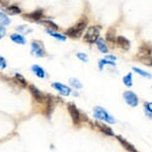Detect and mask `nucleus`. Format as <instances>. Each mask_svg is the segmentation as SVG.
<instances>
[{
	"instance_id": "0eeeda50",
	"label": "nucleus",
	"mask_w": 152,
	"mask_h": 152,
	"mask_svg": "<svg viewBox=\"0 0 152 152\" xmlns=\"http://www.w3.org/2000/svg\"><path fill=\"white\" fill-rule=\"evenodd\" d=\"M28 90H29L31 96H33V99L36 100L39 104H44L46 99V94L42 93L38 88H36L33 85H28Z\"/></svg>"
},
{
	"instance_id": "393cba45",
	"label": "nucleus",
	"mask_w": 152,
	"mask_h": 152,
	"mask_svg": "<svg viewBox=\"0 0 152 152\" xmlns=\"http://www.w3.org/2000/svg\"><path fill=\"white\" fill-rule=\"evenodd\" d=\"M47 32L49 35H51L54 38H56L57 40H60V41H66V39H67V37H65L64 35H62V34H59V33H56L55 31H51V30H47Z\"/></svg>"
},
{
	"instance_id": "6ab92c4d",
	"label": "nucleus",
	"mask_w": 152,
	"mask_h": 152,
	"mask_svg": "<svg viewBox=\"0 0 152 152\" xmlns=\"http://www.w3.org/2000/svg\"><path fill=\"white\" fill-rule=\"evenodd\" d=\"M115 33H116V31L110 28V29L107 32V34H105V37H107V41L110 43V44H114V43H115V40H116Z\"/></svg>"
},
{
	"instance_id": "4be33fe9",
	"label": "nucleus",
	"mask_w": 152,
	"mask_h": 152,
	"mask_svg": "<svg viewBox=\"0 0 152 152\" xmlns=\"http://www.w3.org/2000/svg\"><path fill=\"white\" fill-rule=\"evenodd\" d=\"M122 82L126 87H132V74L131 73H128L126 76L123 77L122 79Z\"/></svg>"
},
{
	"instance_id": "f257e3e1",
	"label": "nucleus",
	"mask_w": 152,
	"mask_h": 152,
	"mask_svg": "<svg viewBox=\"0 0 152 152\" xmlns=\"http://www.w3.org/2000/svg\"><path fill=\"white\" fill-rule=\"evenodd\" d=\"M88 18L87 17H83L79 20V22L77 23L76 25H74L73 27L69 28V29L66 31V35L68 37H70L72 39H78L80 38L84 31L86 30V28L88 26Z\"/></svg>"
},
{
	"instance_id": "1a4fd4ad",
	"label": "nucleus",
	"mask_w": 152,
	"mask_h": 152,
	"mask_svg": "<svg viewBox=\"0 0 152 152\" xmlns=\"http://www.w3.org/2000/svg\"><path fill=\"white\" fill-rule=\"evenodd\" d=\"M52 87L55 88L60 94H62V96H70L72 93V88L70 87H68L67 85L63 84V83H58V82L53 83Z\"/></svg>"
},
{
	"instance_id": "b1692460",
	"label": "nucleus",
	"mask_w": 152,
	"mask_h": 152,
	"mask_svg": "<svg viewBox=\"0 0 152 152\" xmlns=\"http://www.w3.org/2000/svg\"><path fill=\"white\" fill-rule=\"evenodd\" d=\"M144 111L148 118L152 119V102H145L144 104Z\"/></svg>"
},
{
	"instance_id": "f3484780",
	"label": "nucleus",
	"mask_w": 152,
	"mask_h": 152,
	"mask_svg": "<svg viewBox=\"0 0 152 152\" xmlns=\"http://www.w3.org/2000/svg\"><path fill=\"white\" fill-rule=\"evenodd\" d=\"M14 81H15L17 85L21 86L22 88H28V83L26 81V79H25L21 74H18V73L15 74V76H14Z\"/></svg>"
},
{
	"instance_id": "bb28decb",
	"label": "nucleus",
	"mask_w": 152,
	"mask_h": 152,
	"mask_svg": "<svg viewBox=\"0 0 152 152\" xmlns=\"http://www.w3.org/2000/svg\"><path fill=\"white\" fill-rule=\"evenodd\" d=\"M9 23H10V19L8 18L6 14L0 12V25L3 26V25H8Z\"/></svg>"
},
{
	"instance_id": "423d86ee",
	"label": "nucleus",
	"mask_w": 152,
	"mask_h": 152,
	"mask_svg": "<svg viewBox=\"0 0 152 152\" xmlns=\"http://www.w3.org/2000/svg\"><path fill=\"white\" fill-rule=\"evenodd\" d=\"M45 108H44V114L47 117H51L52 115L54 108L56 107V100L55 97L51 94H46V99H45Z\"/></svg>"
},
{
	"instance_id": "9b49d317",
	"label": "nucleus",
	"mask_w": 152,
	"mask_h": 152,
	"mask_svg": "<svg viewBox=\"0 0 152 152\" xmlns=\"http://www.w3.org/2000/svg\"><path fill=\"white\" fill-rule=\"evenodd\" d=\"M94 124H96L97 129H99L100 132L104 133L105 135H108V136H114L113 129H111L110 126H107V124H104V123H102V122H99V121H96Z\"/></svg>"
},
{
	"instance_id": "4468645a",
	"label": "nucleus",
	"mask_w": 152,
	"mask_h": 152,
	"mask_svg": "<svg viewBox=\"0 0 152 152\" xmlns=\"http://www.w3.org/2000/svg\"><path fill=\"white\" fill-rule=\"evenodd\" d=\"M31 70L34 73L36 77H38L39 79H44L46 78V72L44 71V69L42 67H40L39 65H33Z\"/></svg>"
},
{
	"instance_id": "f03ea898",
	"label": "nucleus",
	"mask_w": 152,
	"mask_h": 152,
	"mask_svg": "<svg viewBox=\"0 0 152 152\" xmlns=\"http://www.w3.org/2000/svg\"><path fill=\"white\" fill-rule=\"evenodd\" d=\"M94 116L99 120L107 122L108 124H113V123L115 122L113 116L111 115L110 113H108L107 111L102 107H96L94 108Z\"/></svg>"
},
{
	"instance_id": "a211bd4d",
	"label": "nucleus",
	"mask_w": 152,
	"mask_h": 152,
	"mask_svg": "<svg viewBox=\"0 0 152 152\" xmlns=\"http://www.w3.org/2000/svg\"><path fill=\"white\" fill-rule=\"evenodd\" d=\"M96 43V47H97V49H99V50L102 53L107 54V53L108 52L107 45L105 44V41H104V40L102 39V38H99Z\"/></svg>"
},
{
	"instance_id": "ddd939ff",
	"label": "nucleus",
	"mask_w": 152,
	"mask_h": 152,
	"mask_svg": "<svg viewBox=\"0 0 152 152\" xmlns=\"http://www.w3.org/2000/svg\"><path fill=\"white\" fill-rule=\"evenodd\" d=\"M115 43L117 44L118 47H120V48L123 49V50H125V51L129 50V48H130V42L128 41V40L126 39L125 37H123V36L116 37Z\"/></svg>"
},
{
	"instance_id": "20e7f679",
	"label": "nucleus",
	"mask_w": 152,
	"mask_h": 152,
	"mask_svg": "<svg viewBox=\"0 0 152 152\" xmlns=\"http://www.w3.org/2000/svg\"><path fill=\"white\" fill-rule=\"evenodd\" d=\"M67 107L71 118L73 120V123L75 125H80V123L82 122V117H81V113L78 110L77 105L73 104V102H69Z\"/></svg>"
},
{
	"instance_id": "c85d7f7f",
	"label": "nucleus",
	"mask_w": 152,
	"mask_h": 152,
	"mask_svg": "<svg viewBox=\"0 0 152 152\" xmlns=\"http://www.w3.org/2000/svg\"><path fill=\"white\" fill-rule=\"evenodd\" d=\"M16 30L19 31L20 34H27V33H30L31 32V30H29V28H28L27 26H24V25L16 27Z\"/></svg>"
},
{
	"instance_id": "2f4dec72",
	"label": "nucleus",
	"mask_w": 152,
	"mask_h": 152,
	"mask_svg": "<svg viewBox=\"0 0 152 152\" xmlns=\"http://www.w3.org/2000/svg\"><path fill=\"white\" fill-rule=\"evenodd\" d=\"M5 35H6V29H5L3 26L0 25V40L3 38Z\"/></svg>"
},
{
	"instance_id": "39448f33",
	"label": "nucleus",
	"mask_w": 152,
	"mask_h": 152,
	"mask_svg": "<svg viewBox=\"0 0 152 152\" xmlns=\"http://www.w3.org/2000/svg\"><path fill=\"white\" fill-rule=\"evenodd\" d=\"M31 53H32V55L39 57V58H43V57L47 56L44 45L39 40H34L32 42V44H31Z\"/></svg>"
},
{
	"instance_id": "6e6552de",
	"label": "nucleus",
	"mask_w": 152,
	"mask_h": 152,
	"mask_svg": "<svg viewBox=\"0 0 152 152\" xmlns=\"http://www.w3.org/2000/svg\"><path fill=\"white\" fill-rule=\"evenodd\" d=\"M123 97H124L126 104H127L128 105H130V107H135L138 105V102H139L138 96H137L133 91H124V94H123Z\"/></svg>"
},
{
	"instance_id": "9d476101",
	"label": "nucleus",
	"mask_w": 152,
	"mask_h": 152,
	"mask_svg": "<svg viewBox=\"0 0 152 152\" xmlns=\"http://www.w3.org/2000/svg\"><path fill=\"white\" fill-rule=\"evenodd\" d=\"M43 15H44V11L42 9H38L36 11H33V12H31L29 14H25L23 17L31 20L32 22H39V21H41Z\"/></svg>"
},
{
	"instance_id": "c756f323",
	"label": "nucleus",
	"mask_w": 152,
	"mask_h": 152,
	"mask_svg": "<svg viewBox=\"0 0 152 152\" xmlns=\"http://www.w3.org/2000/svg\"><path fill=\"white\" fill-rule=\"evenodd\" d=\"M77 57H78L82 62L87 63L88 61V57L87 54H85V53H78L77 54Z\"/></svg>"
},
{
	"instance_id": "a878e982",
	"label": "nucleus",
	"mask_w": 152,
	"mask_h": 152,
	"mask_svg": "<svg viewBox=\"0 0 152 152\" xmlns=\"http://www.w3.org/2000/svg\"><path fill=\"white\" fill-rule=\"evenodd\" d=\"M139 60L142 64H144L146 66H152V58L151 56H140Z\"/></svg>"
},
{
	"instance_id": "f8f14e48",
	"label": "nucleus",
	"mask_w": 152,
	"mask_h": 152,
	"mask_svg": "<svg viewBox=\"0 0 152 152\" xmlns=\"http://www.w3.org/2000/svg\"><path fill=\"white\" fill-rule=\"evenodd\" d=\"M116 139L118 140V142L123 146V148H125L127 151H129V152H138L135 149V147L131 144V143H129L127 141V140H125L124 138H123L122 136H120V135H116Z\"/></svg>"
},
{
	"instance_id": "cd10ccee",
	"label": "nucleus",
	"mask_w": 152,
	"mask_h": 152,
	"mask_svg": "<svg viewBox=\"0 0 152 152\" xmlns=\"http://www.w3.org/2000/svg\"><path fill=\"white\" fill-rule=\"evenodd\" d=\"M105 65H110V66H113V67H115V63L114 62H110V61H107V60H100L99 62V69L100 71L104 70V67Z\"/></svg>"
},
{
	"instance_id": "473e14b6",
	"label": "nucleus",
	"mask_w": 152,
	"mask_h": 152,
	"mask_svg": "<svg viewBox=\"0 0 152 152\" xmlns=\"http://www.w3.org/2000/svg\"><path fill=\"white\" fill-rule=\"evenodd\" d=\"M105 60L115 63V61H116V57H115V56H113V55H107V56H105Z\"/></svg>"
},
{
	"instance_id": "5701e85b",
	"label": "nucleus",
	"mask_w": 152,
	"mask_h": 152,
	"mask_svg": "<svg viewBox=\"0 0 152 152\" xmlns=\"http://www.w3.org/2000/svg\"><path fill=\"white\" fill-rule=\"evenodd\" d=\"M133 71L135 72V73L139 74L141 77H144V78H147V79H152V74L148 73V72L143 71V70H141V69L136 68V67H133Z\"/></svg>"
},
{
	"instance_id": "7ed1b4c3",
	"label": "nucleus",
	"mask_w": 152,
	"mask_h": 152,
	"mask_svg": "<svg viewBox=\"0 0 152 152\" xmlns=\"http://www.w3.org/2000/svg\"><path fill=\"white\" fill-rule=\"evenodd\" d=\"M99 38V27H96V26L88 27L84 36L85 42L88 43V44L96 43Z\"/></svg>"
},
{
	"instance_id": "412c9836",
	"label": "nucleus",
	"mask_w": 152,
	"mask_h": 152,
	"mask_svg": "<svg viewBox=\"0 0 152 152\" xmlns=\"http://www.w3.org/2000/svg\"><path fill=\"white\" fill-rule=\"evenodd\" d=\"M69 83H70V85L72 86V87L77 88V90L83 88V84L81 83V81L77 78H71L70 80H69Z\"/></svg>"
},
{
	"instance_id": "7c9ffc66",
	"label": "nucleus",
	"mask_w": 152,
	"mask_h": 152,
	"mask_svg": "<svg viewBox=\"0 0 152 152\" xmlns=\"http://www.w3.org/2000/svg\"><path fill=\"white\" fill-rule=\"evenodd\" d=\"M6 60H5L3 57L0 56V70H4L5 68H6Z\"/></svg>"
},
{
	"instance_id": "dca6fc26",
	"label": "nucleus",
	"mask_w": 152,
	"mask_h": 152,
	"mask_svg": "<svg viewBox=\"0 0 152 152\" xmlns=\"http://www.w3.org/2000/svg\"><path fill=\"white\" fill-rule=\"evenodd\" d=\"M10 40L19 45L26 44V39H25V37H23V35H21V34H17V33L12 34V35L10 36Z\"/></svg>"
},
{
	"instance_id": "2eb2a0df",
	"label": "nucleus",
	"mask_w": 152,
	"mask_h": 152,
	"mask_svg": "<svg viewBox=\"0 0 152 152\" xmlns=\"http://www.w3.org/2000/svg\"><path fill=\"white\" fill-rule=\"evenodd\" d=\"M38 23L44 25L46 28H48V30H51V31H58L59 30L58 25H57L55 22L51 21V20H41V21H39Z\"/></svg>"
},
{
	"instance_id": "aec40b11",
	"label": "nucleus",
	"mask_w": 152,
	"mask_h": 152,
	"mask_svg": "<svg viewBox=\"0 0 152 152\" xmlns=\"http://www.w3.org/2000/svg\"><path fill=\"white\" fill-rule=\"evenodd\" d=\"M5 11L8 13V14H11V15H16V14H20L22 12L21 9L17 6V5H11V6L7 7Z\"/></svg>"
}]
</instances>
